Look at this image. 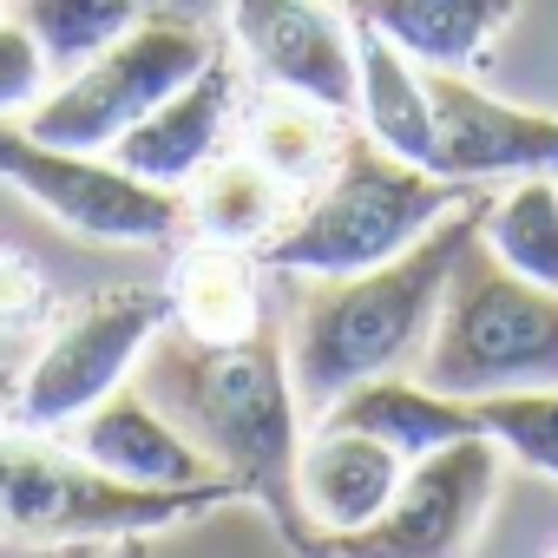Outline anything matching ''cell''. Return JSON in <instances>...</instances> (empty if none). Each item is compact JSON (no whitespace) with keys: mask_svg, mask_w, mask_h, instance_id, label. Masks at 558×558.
Wrapping results in <instances>:
<instances>
[{"mask_svg":"<svg viewBox=\"0 0 558 558\" xmlns=\"http://www.w3.org/2000/svg\"><path fill=\"white\" fill-rule=\"evenodd\" d=\"M217 34L197 14L178 8H145L106 53L73 66L21 125L34 138L73 145V151H112L158 99H171L184 80H197L217 60Z\"/></svg>","mask_w":558,"mask_h":558,"instance_id":"cell-6","label":"cell"},{"mask_svg":"<svg viewBox=\"0 0 558 558\" xmlns=\"http://www.w3.org/2000/svg\"><path fill=\"white\" fill-rule=\"evenodd\" d=\"M401 473H408V460H401L395 447H381V440H368V434H355V427L316 421V434H303V453H296V499H303L310 532L329 538V532L368 525V519L395 499ZM310 551H316V545H310Z\"/></svg>","mask_w":558,"mask_h":558,"instance_id":"cell-14","label":"cell"},{"mask_svg":"<svg viewBox=\"0 0 558 558\" xmlns=\"http://www.w3.org/2000/svg\"><path fill=\"white\" fill-rule=\"evenodd\" d=\"M171 323V303L151 290H112L99 303H86L27 368V381L14 388V421L27 434H60L73 421H86L106 395L125 388V375L145 362V349L158 342V329Z\"/></svg>","mask_w":558,"mask_h":558,"instance_id":"cell-9","label":"cell"},{"mask_svg":"<svg viewBox=\"0 0 558 558\" xmlns=\"http://www.w3.org/2000/svg\"><path fill=\"white\" fill-rule=\"evenodd\" d=\"M480 217H486V197H466L414 250H401L375 269L303 276L296 323L283 336L303 421H323L349 388H362L375 375H401L408 362H421L427 329L440 316V296L453 283V263L480 236Z\"/></svg>","mask_w":558,"mask_h":558,"instance_id":"cell-2","label":"cell"},{"mask_svg":"<svg viewBox=\"0 0 558 558\" xmlns=\"http://www.w3.org/2000/svg\"><path fill=\"white\" fill-rule=\"evenodd\" d=\"M323 421H329V427H355V434L395 447L401 460H427V453H440V447L480 434L473 401H453V395L427 388L421 375H375V381L349 388Z\"/></svg>","mask_w":558,"mask_h":558,"instance_id":"cell-16","label":"cell"},{"mask_svg":"<svg viewBox=\"0 0 558 558\" xmlns=\"http://www.w3.org/2000/svg\"><path fill=\"white\" fill-rule=\"evenodd\" d=\"M473 414H480V434H486L506 460H519V466L558 480V388L486 395V401H473Z\"/></svg>","mask_w":558,"mask_h":558,"instance_id":"cell-23","label":"cell"},{"mask_svg":"<svg viewBox=\"0 0 558 558\" xmlns=\"http://www.w3.org/2000/svg\"><path fill=\"white\" fill-rule=\"evenodd\" d=\"M0 184H14L27 204H40L60 230L86 243H171L191 230L184 191L145 184L112 151L34 138L21 119H0Z\"/></svg>","mask_w":558,"mask_h":558,"instance_id":"cell-7","label":"cell"},{"mask_svg":"<svg viewBox=\"0 0 558 558\" xmlns=\"http://www.w3.org/2000/svg\"><path fill=\"white\" fill-rule=\"evenodd\" d=\"M236 499V486H125L99 473L80 453L40 447V440H0V538L14 545H112V538H151L171 532L210 506Z\"/></svg>","mask_w":558,"mask_h":558,"instance_id":"cell-5","label":"cell"},{"mask_svg":"<svg viewBox=\"0 0 558 558\" xmlns=\"http://www.w3.org/2000/svg\"><path fill=\"white\" fill-rule=\"evenodd\" d=\"M53 93V66L40 53V40L21 21H0V119L34 112Z\"/></svg>","mask_w":558,"mask_h":558,"instance_id":"cell-24","label":"cell"},{"mask_svg":"<svg viewBox=\"0 0 558 558\" xmlns=\"http://www.w3.org/2000/svg\"><path fill=\"white\" fill-rule=\"evenodd\" d=\"M256 256L230 250V243H197L178 269H171V329L197 336V342H236L250 329H263V303H256Z\"/></svg>","mask_w":558,"mask_h":558,"instance_id":"cell-19","label":"cell"},{"mask_svg":"<svg viewBox=\"0 0 558 558\" xmlns=\"http://www.w3.org/2000/svg\"><path fill=\"white\" fill-rule=\"evenodd\" d=\"M480 243L525 283L558 290V178H519L506 197H486Z\"/></svg>","mask_w":558,"mask_h":558,"instance_id":"cell-20","label":"cell"},{"mask_svg":"<svg viewBox=\"0 0 558 558\" xmlns=\"http://www.w3.org/2000/svg\"><path fill=\"white\" fill-rule=\"evenodd\" d=\"M138 14H145V0H21L14 21L40 40L47 66L66 80L73 66H86L93 53H106Z\"/></svg>","mask_w":558,"mask_h":558,"instance_id":"cell-22","label":"cell"},{"mask_svg":"<svg viewBox=\"0 0 558 558\" xmlns=\"http://www.w3.org/2000/svg\"><path fill=\"white\" fill-rule=\"evenodd\" d=\"M14 414V395H8V381H0V421H8Z\"/></svg>","mask_w":558,"mask_h":558,"instance_id":"cell-26","label":"cell"},{"mask_svg":"<svg viewBox=\"0 0 558 558\" xmlns=\"http://www.w3.org/2000/svg\"><path fill=\"white\" fill-rule=\"evenodd\" d=\"M145 8H165V0H145Z\"/></svg>","mask_w":558,"mask_h":558,"instance_id":"cell-27","label":"cell"},{"mask_svg":"<svg viewBox=\"0 0 558 558\" xmlns=\"http://www.w3.org/2000/svg\"><path fill=\"white\" fill-rule=\"evenodd\" d=\"M355 80H362V99H355L362 132L375 145H388L395 158L434 171V86H427V66H414L381 34L355 27Z\"/></svg>","mask_w":558,"mask_h":558,"instance_id":"cell-17","label":"cell"},{"mask_svg":"<svg viewBox=\"0 0 558 558\" xmlns=\"http://www.w3.org/2000/svg\"><path fill=\"white\" fill-rule=\"evenodd\" d=\"M414 375L453 401L558 388V290L525 283L473 236L453 263V283L440 296Z\"/></svg>","mask_w":558,"mask_h":558,"instance_id":"cell-4","label":"cell"},{"mask_svg":"<svg viewBox=\"0 0 558 558\" xmlns=\"http://www.w3.org/2000/svg\"><path fill=\"white\" fill-rule=\"evenodd\" d=\"M73 453L93 460L99 473L125 480V486H158V493H191V486H230L197 440L138 388L106 395L86 421H73Z\"/></svg>","mask_w":558,"mask_h":558,"instance_id":"cell-12","label":"cell"},{"mask_svg":"<svg viewBox=\"0 0 558 558\" xmlns=\"http://www.w3.org/2000/svg\"><path fill=\"white\" fill-rule=\"evenodd\" d=\"M499 447L486 434L453 440L427 460H408L395 499L355 525L316 538L310 558H466L486 532L493 493H499Z\"/></svg>","mask_w":558,"mask_h":558,"instance_id":"cell-8","label":"cell"},{"mask_svg":"<svg viewBox=\"0 0 558 558\" xmlns=\"http://www.w3.org/2000/svg\"><path fill=\"white\" fill-rule=\"evenodd\" d=\"M165 8H178V14H197V21H210V8H223V0H165Z\"/></svg>","mask_w":558,"mask_h":558,"instance_id":"cell-25","label":"cell"},{"mask_svg":"<svg viewBox=\"0 0 558 558\" xmlns=\"http://www.w3.org/2000/svg\"><path fill=\"white\" fill-rule=\"evenodd\" d=\"M466 197H480V184H453L427 165L395 158L368 132H342L336 165L323 171V184H310V197L290 210V223L256 250V263L276 276L375 269V263L414 250Z\"/></svg>","mask_w":558,"mask_h":558,"instance_id":"cell-3","label":"cell"},{"mask_svg":"<svg viewBox=\"0 0 558 558\" xmlns=\"http://www.w3.org/2000/svg\"><path fill=\"white\" fill-rule=\"evenodd\" d=\"M230 47L269 80V93L310 99L336 119L355 112V21L323 0H223Z\"/></svg>","mask_w":558,"mask_h":558,"instance_id":"cell-10","label":"cell"},{"mask_svg":"<svg viewBox=\"0 0 558 558\" xmlns=\"http://www.w3.org/2000/svg\"><path fill=\"white\" fill-rule=\"evenodd\" d=\"M138 395L158 401L197 453L269 512L296 558H310L316 532L296 499V453H303V408L290 381V349L269 323L236 342H197L184 329H158V342L138 362Z\"/></svg>","mask_w":558,"mask_h":558,"instance_id":"cell-1","label":"cell"},{"mask_svg":"<svg viewBox=\"0 0 558 558\" xmlns=\"http://www.w3.org/2000/svg\"><path fill=\"white\" fill-rule=\"evenodd\" d=\"M184 210H191V230L204 243H230V250H250L256 256L276 230L290 223L296 191L276 178V171H263L250 151H236V158H210L191 178Z\"/></svg>","mask_w":558,"mask_h":558,"instance_id":"cell-18","label":"cell"},{"mask_svg":"<svg viewBox=\"0 0 558 558\" xmlns=\"http://www.w3.org/2000/svg\"><path fill=\"white\" fill-rule=\"evenodd\" d=\"M512 14L519 0H349L355 27L381 34L427 73H466Z\"/></svg>","mask_w":558,"mask_h":558,"instance_id":"cell-15","label":"cell"},{"mask_svg":"<svg viewBox=\"0 0 558 558\" xmlns=\"http://www.w3.org/2000/svg\"><path fill=\"white\" fill-rule=\"evenodd\" d=\"M243 151H250L263 171H276L290 191H310V184H323V171L336 165L342 132H336V112L276 93V99L250 119V145H243Z\"/></svg>","mask_w":558,"mask_h":558,"instance_id":"cell-21","label":"cell"},{"mask_svg":"<svg viewBox=\"0 0 558 558\" xmlns=\"http://www.w3.org/2000/svg\"><path fill=\"white\" fill-rule=\"evenodd\" d=\"M230 112H236V66L217 53L197 80H184L171 99H158V106L112 145V158H119L125 171H138L145 184L184 191L210 158H223Z\"/></svg>","mask_w":558,"mask_h":558,"instance_id":"cell-13","label":"cell"},{"mask_svg":"<svg viewBox=\"0 0 558 558\" xmlns=\"http://www.w3.org/2000/svg\"><path fill=\"white\" fill-rule=\"evenodd\" d=\"M434 86V171L453 184L558 178V112L512 106L466 73H427Z\"/></svg>","mask_w":558,"mask_h":558,"instance_id":"cell-11","label":"cell"}]
</instances>
